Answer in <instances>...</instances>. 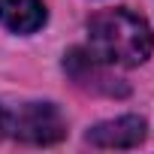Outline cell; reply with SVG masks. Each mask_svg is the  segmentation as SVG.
I'll list each match as a JSON object with an SVG mask.
<instances>
[{
  "mask_svg": "<svg viewBox=\"0 0 154 154\" xmlns=\"http://www.w3.org/2000/svg\"><path fill=\"white\" fill-rule=\"evenodd\" d=\"M6 130H9V112H6L3 106H0V139L6 136Z\"/></svg>",
  "mask_w": 154,
  "mask_h": 154,
  "instance_id": "8992f818",
  "label": "cell"
},
{
  "mask_svg": "<svg viewBox=\"0 0 154 154\" xmlns=\"http://www.w3.org/2000/svg\"><path fill=\"white\" fill-rule=\"evenodd\" d=\"M0 24L12 33H36L45 24L42 0H0Z\"/></svg>",
  "mask_w": 154,
  "mask_h": 154,
  "instance_id": "5b68a950",
  "label": "cell"
},
{
  "mask_svg": "<svg viewBox=\"0 0 154 154\" xmlns=\"http://www.w3.org/2000/svg\"><path fill=\"white\" fill-rule=\"evenodd\" d=\"M63 69L82 91L106 94V97H124L127 94V85L118 75L109 72V63L100 60L91 48H69L63 54Z\"/></svg>",
  "mask_w": 154,
  "mask_h": 154,
  "instance_id": "3957f363",
  "label": "cell"
},
{
  "mask_svg": "<svg viewBox=\"0 0 154 154\" xmlns=\"http://www.w3.org/2000/svg\"><path fill=\"white\" fill-rule=\"evenodd\" d=\"M148 133L145 118L139 115H121V118H109L100 121L88 130V142L94 148H136Z\"/></svg>",
  "mask_w": 154,
  "mask_h": 154,
  "instance_id": "277c9868",
  "label": "cell"
},
{
  "mask_svg": "<svg viewBox=\"0 0 154 154\" xmlns=\"http://www.w3.org/2000/svg\"><path fill=\"white\" fill-rule=\"evenodd\" d=\"M9 130L27 145H54L66 136V118L54 103H27L9 115Z\"/></svg>",
  "mask_w": 154,
  "mask_h": 154,
  "instance_id": "7a4b0ae2",
  "label": "cell"
},
{
  "mask_svg": "<svg viewBox=\"0 0 154 154\" xmlns=\"http://www.w3.org/2000/svg\"><path fill=\"white\" fill-rule=\"evenodd\" d=\"M88 48L109 66H139L154 48L145 18L130 9H103L88 21Z\"/></svg>",
  "mask_w": 154,
  "mask_h": 154,
  "instance_id": "6da1fadb",
  "label": "cell"
}]
</instances>
